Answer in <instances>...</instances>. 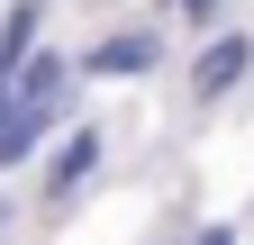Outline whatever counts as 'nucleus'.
<instances>
[{"label": "nucleus", "instance_id": "obj_1", "mask_svg": "<svg viewBox=\"0 0 254 245\" xmlns=\"http://www.w3.org/2000/svg\"><path fill=\"white\" fill-rule=\"evenodd\" d=\"M245 73V46H218V55H200V91H218V82H236Z\"/></svg>", "mask_w": 254, "mask_h": 245}, {"label": "nucleus", "instance_id": "obj_2", "mask_svg": "<svg viewBox=\"0 0 254 245\" xmlns=\"http://www.w3.org/2000/svg\"><path fill=\"white\" fill-rule=\"evenodd\" d=\"M209 245H227V236H209Z\"/></svg>", "mask_w": 254, "mask_h": 245}]
</instances>
